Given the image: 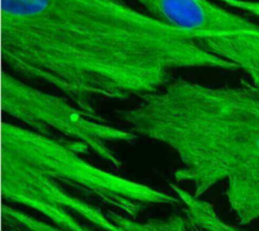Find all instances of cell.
Here are the masks:
<instances>
[{
    "label": "cell",
    "instance_id": "obj_1",
    "mask_svg": "<svg viewBox=\"0 0 259 231\" xmlns=\"http://www.w3.org/2000/svg\"><path fill=\"white\" fill-rule=\"evenodd\" d=\"M0 55L79 97L115 100L152 93L178 70L238 71L124 0H0Z\"/></svg>",
    "mask_w": 259,
    "mask_h": 231
},
{
    "label": "cell",
    "instance_id": "obj_2",
    "mask_svg": "<svg viewBox=\"0 0 259 231\" xmlns=\"http://www.w3.org/2000/svg\"><path fill=\"white\" fill-rule=\"evenodd\" d=\"M118 115L175 156L173 182L198 197L223 187L238 224L259 221V87L173 78Z\"/></svg>",
    "mask_w": 259,
    "mask_h": 231
},
{
    "label": "cell",
    "instance_id": "obj_3",
    "mask_svg": "<svg viewBox=\"0 0 259 231\" xmlns=\"http://www.w3.org/2000/svg\"><path fill=\"white\" fill-rule=\"evenodd\" d=\"M156 20L193 37L259 87V23L214 0H135Z\"/></svg>",
    "mask_w": 259,
    "mask_h": 231
},
{
    "label": "cell",
    "instance_id": "obj_4",
    "mask_svg": "<svg viewBox=\"0 0 259 231\" xmlns=\"http://www.w3.org/2000/svg\"><path fill=\"white\" fill-rule=\"evenodd\" d=\"M170 189L178 205L167 213L149 217L114 213L110 219L118 231H256L225 218L205 197L195 196L175 182L170 183Z\"/></svg>",
    "mask_w": 259,
    "mask_h": 231
},
{
    "label": "cell",
    "instance_id": "obj_5",
    "mask_svg": "<svg viewBox=\"0 0 259 231\" xmlns=\"http://www.w3.org/2000/svg\"><path fill=\"white\" fill-rule=\"evenodd\" d=\"M233 11L259 19V0H214Z\"/></svg>",
    "mask_w": 259,
    "mask_h": 231
}]
</instances>
